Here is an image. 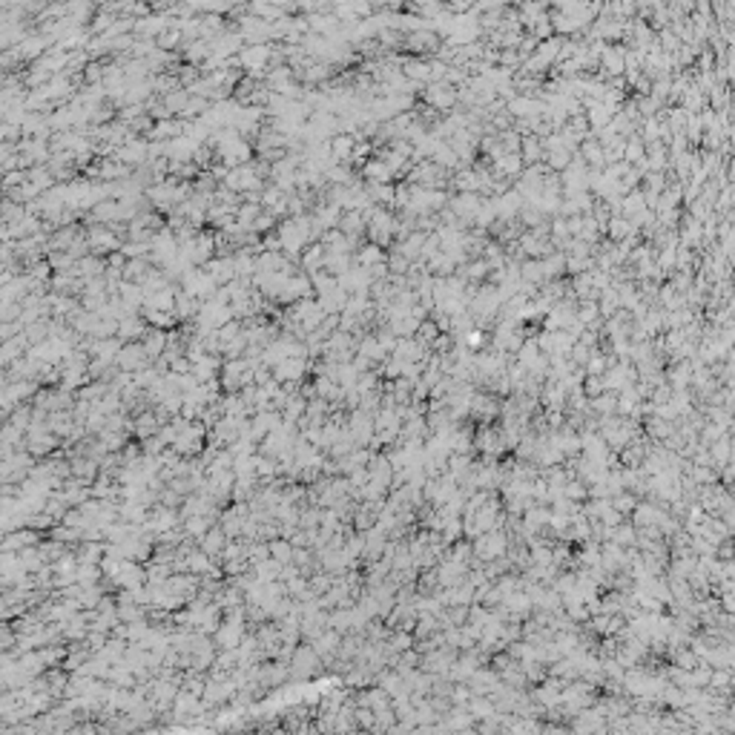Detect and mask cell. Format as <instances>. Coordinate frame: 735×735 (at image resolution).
Here are the masks:
<instances>
[{
  "mask_svg": "<svg viewBox=\"0 0 735 735\" xmlns=\"http://www.w3.org/2000/svg\"><path fill=\"white\" fill-rule=\"evenodd\" d=\"M391 357L399 359V362H405V365H419V362H425V359L431 357V350L425 348V345H419V342L411 336V339H399Z\"/></svg>",
  "mask_w": 735,
  "mask_h": 735,
  "instance_id": "30bf717a",
  "label": "cell"
},
{
  "mask_svg": "<svg viewBox=\"0 0 735 735\" xmlns=\"http://www.w3.org/2000/svg\"><path fill=\"white\" fill-rule=\"evenodd\" d=\"M520 158H523V167H534V164H543V147H540V138L534 135H523L520 141Z\"/></svg>",
  "mask_w": 735,
  "mask_h": 735,
  "instance_id": "2e32d148",
  "label": "cell"
},
{
  "mask_svg": "<svg viewBox=\"0 0 735 735\" xmlns=\"http://www.w3.org/2000/svg\"><path fill=\"white\" fill-rule=\"evenodd\" d=\"M540 735H572V729H566L560 724H549V727H543Z\"/></svg>",
  "mask_w": 735,
  "mask_h": 735,
  "instance_id": "f1b7e54d",
  "label": "cell"
},
{
  "mask_svg": "<svg viewBox=\"0 0 735 735\" xmlns=\"http://www.w3.org/2000/svg\"><path fill=\"white\" fill-rule=\"evenodd\" d=\"M540 265H543V276H546V281L563 279V276H566V253L555 250L552 256H546V258H540Z\"/></svg>",
  "mask_w": 735,
  "mask_h": 735,
  "instance_id": "e0dca14e",
  "label": "cell"
},
{
  "mask_svg": "<svg viewBox=\"0 0 735 735\" xmlns=\"http://www.w3.org/2000/svg\"><path fill=\"white\" fill-rule=\"evenodd\" d=\"M239 641H242V621H239V618H233L230 624L222 626L219 647H222V649H239Z\"/></svg>",
  "mask_w": 735,
  "mask_h": 735,
  "instance_id": "ffe728a7",
  "label": "cell"
},
{
  "mask_svg": "<svg viewBox=\"0 0 735 735\" xmlns=\"http://www.w3.org/2000/svg\"><path fill=\"white\" fill-rule=\"evenodd\" d=\"M365 233H368V242L376 245V247H385V245H394V233H396V216L388 210V207H373L365 219Z\"/></svg>",
  "mask_w": 735,
  "mask_h": 735,
  "instance_id": "7a4b0ae2",
  "label": "cell"
},
{
  "mask_svg": "<svg viewBox=\"0 0 735 735\" xmlns=\"http://www.w3.org/2000/svg\"><path fill=\"white\" fill-rule=\"evenodd\" d=\"M474 445L483 451V457H503L506 454V442H503V434L497 425H480V431H477V440H474Z\"/></svg>",
  "mask_w": 735,
  "mask_h": 735,
  "instance_id": "52a82bcc",
  "label": "cell"
},
{
  "mask_svg": "<svg viewBox=\"0 0 735 735\" xmlns=\"http://www.w3.org/2000/svg\"><path fill=\"white\" fill-rule=\"evenodd\" d=\"M491 207H494V216L497 222H514L520 207H523V199H520L517 189H506L503 196H494L491 199Z\"/></svg>",
  "mask_w": 735,
  "mask_h": 735,
  "instance_id": "9c48e42d",
  "label": "cell"
},
{
  "mask_svg": "<svg viewBox=\"0 0 735 735\" xmlns=\"http://www.w3.org/2000/svg\"><path fill=\"white\" fill-rule=\"evenodd\" d=\"M258 578H262L265 583L279 578V563H258Z\"/></svg>",
  "mask_w": 735,
  "mask_h": 735,
  "instance_id": "d4e9b609",
  "label": "cell"
},
{
  "mask_svg": "<svg viewBox=\"0 0 735 735\" xmlns=\"http://www.w3.org/2000/svg\"><path fill=\"white\" fill-rule=\"evenodd\" d=\"M442 46V38L437 32H431L428 26L425 29H414L405 35V43H402V49L414 52V58H434L437 49Z\"/></svg>",
  "mask_w": 735,
  "mask_h": 735,
  "instance_id": "3957f363",
  "label": "cell"
},
{
  "mask_svg": "<svg viewBox=\"0 0 735 735\" xmlns=\"http://www.w3.org/2000/svg\"><path fill=\"white\" fill-rule=\"evenodd\" d=\"M540 405L546 408V411H557V414H566V394L557 382H543L540 388Z\"/></svg>",
  "mask_w": 735,
  "mask_h": 735,
  "instance_id": "7c38bea8",
  "label": "cell"
},
{
  "mask_svg": "<svg viewBox=\"0 0 735 735\" xmlns=\"http://www.w3.org/2000/svg\"><path fill=\"white\" fill-rule=\"evenodd\" d=\"M603 230L609 233V242H612V245H621V242L629 239V235H635V227H632L629 219H624V216L609 219V224H606Z\"/></svg>",
  "mask_w": 735,
  "mask_h": 735,
  "instance_id": "d6986e66",
  "label": "cell"
},
{
  "mask_svg": "<svg viewBox=\"0 0 735 735\" xmlns=\"http://www.w3.org/2000/svg\"><path fill=\"white\" fill-rule=\"evenodd\" d=\"M319 667H322V658L314 652V647H299L293 652V670H288V672L296 675V678H307V675H314Z\"/></svg>",
  "mask_w": 735,
  "mask_h": 735,
  "instance_id": "8fae6325",
  "label": "cell"
},
{
  "mask_svg": "<svg viewBox=\"0 0 735 735\" xmlns=\"http://www.w3.org/2000/svg\"><path fill=\"white\" fill-rule=\"evenodd\" d=\"M362 176L368 184H391L394 181V173L388 170V164L382 158H368L362 164Z\"/></svg>",
  "mask_w": 735,
  "mask_h": 735,
  "instance_id": "4fadbf2b",
  "label": "cell"
},
{
  "mask_svg": "<svg viewBox=\"0 0 735 735\" xmlns=\"http://www.w3.org/2000/svg\"><path fill=\"white\" fill-rule=\"evenodd\" d=\"M483 201H486V196H477V193H457V196H451V201H448L445 210L451 212L457 222L471 227L474 219H477V212L483 210Z\"/></svg>",
  "mask_w": 735,
  "mask_h": 735,
  "instance_id": "277c9868",
  "label": "cell"
},
{
  "mask_svg": "<svg viewBox=\"0 0 735 735\" xmlns=\"http://www.w3.org/2000/svg\"><path fill=\"white\" fill-rule=\"evenodd\" d=\"M385 253H382V247H376V245H362L359 247V253H357V262H359V268H373V265H385Z\"/></svg>",
  "mask_w": 735,
  "mask_h": 735,
  "instance_id": "44dd1931",
  "label": "cell"
},
{
  "mask_svg": "<svg viewBox=\"0 0 735 735\" xmlns=\"http://www.w3.org/2000/svg\"><path fill=\"white\" fill-rule=\"evenodd\" d=\"M339 233L345 235V239L359 242V235H365V216H362V212H345V216L339 219Z\"/></svg>",
  "mask_w": 735,
  "mask_h": 735,
  "instance_id": "5bb4252c",
  "label": "cell"
},
{
  "mask_svg": "<svg viewBox=\"0 0 735 735\" xmlns=\"http://www.w3.org/2000/svg\"><path fill=\"white\" fill-rule=\"evenodd\" d=\"M118 580H121L124 586H135V583H141V572H138L135 566H124V575L118 578Z\"/></svg>",
  "mask_w": 735,
  "mask_h": 735,
  "instance_id": "484cf974",
  "label": "cell"
},
{
  "mask_svg": "<svg viewBox=\"0 0 735 735\" xmlns=\"http://www.w3.org/2000/svg\"><path fill=\"white\" fill-rule=\"evenodd\" d=\"M204 549H207V555H216V552L222 549V534H219V532H212L210 537H204Z\"/></svg>",
  "mask_w": 735,
  "mask_h": 735,
  "instance_id": "4316f807",
  "label": "cell"
},
{
  "mask_svg": "<svg viewBox=\"0 0 735 735\" xmlns=\"http://www.w3.org/2000/svg\"><path fill=\"white\" fill-rule=\"evenodd\" d=\"M276 373H279L281 379H291V376H299V373H302V365H296V362H288V365H281Z\"/></svg>",
  "mask_w": 735,
  "mask_h": 735,
  "instance_id": "83f0119b",
  "label": "cell"
},
{
  "mask_svg": "<svg viewBox=\"0 0 735 735\" xmlns=\"http://www.w3.org/2000/svg\"><path fill=\"white\" fill-rule=\"evenodd\" d=\"M624 55H626V46L624 43H603L598 69H601V75L606 81L609 78H624Z\"/></svg>",
  "mask_w": 735,
  "mask_h": 735,
  "instance_id": "8992f818",
  "label": "cell"
},
{
  "mask_svg": "<svg viewBox=\"0 0 735 735\" xmlns=\"http://www.w3.org/2000/svg\"><path fill=\"white\" fill-rule=\"evenodd\" d=\"M509 543H511V540H509V534H506L503 529H494V532H486V534H480V537H474V540H471L474 563L486 566V563H494V560L506 557Z\"/></svg>",
  "mask_w": 735,
  "mask_h": 735,
  "instance_id": "6da1fadb",
  "label": "cell"
},
{
  "mask_svg": "<svg viewBox=\"0 0 735 735\" xmlns=\"http://www.w3.org/2000/svg\"><path fill=\"white\" fill-rule=\"evenodd\" d=\"M422 101L428 104L431 112H448L457 107V89L448 86V84H428L422 89Z\"/></svg>",
  "mask_w": 735,
  "mask_h": 735,
  "instance_id": "5b68a950",
  "label": "cell"
},
{
  "mask_svg": "<svg viewBox=\"0 0 735 735\" xmlns=\"http://www.w3.org/2000/svg\"><path fill=\"white\" fill-rule=\"evenodd\" d=\"M497 414H500V402H497L491 394L474 391V396H471V408H468V417L480 419L483 425H494Z\"/></svg>",
  "mask_w": 735,
  "mask_h": 735,
  "instance_id": "ba28073f",
  "label": "cell"
},
{
  "mask_svg": "<svg viewBox=\"0 0 735 735\" xmlns=\"http://www.w3.org/2000/svg\"><path fill=\"white\" fill-rule=\"evenodd\" d=\"M353 144H357V138H350V135H336L334 141H330V158H334L336 164H348L350 155H353Z\"/></svg>",
  "mask_w": 735,
  "mask_h": 735,
  "instance_id": "ac0fdd59",
  "label": "cell"
},
{
  "mask_svg": "<svg viewBox=\"0 0 735 735\" xmlns=\"http://www.w3.org/2000/svg\"><path fill=\"white\" fill-rule=\"evenodd\" d=\"M284 678H288V667H262V670H258V681H262L265 686H276Z\"/></svg>",
  "mask_w": 735,
  "mask_h": 735,
  "instance_id": "603a6c76",
  "label": "cell"
},
{
  "mask_svg": "<svg viewBox=\"0 0 735 735\" xmlns=\"http://www.w3.org/2000/svg\"><path fill=\"white\" fill-rule=\"evenodd\" d=\"M609 506H612L614 511H618L621 517H629V514L635 511V506H637V497H632L629 491H621L618 497H612Z\"/></svg>",
  "mask_w": 735,
  "mask_h": 735,
  "instance_id": "7402d4cb",
  "label": "cell"
},
{
  "mask_svg": "<svg viewBox=\"0 0 735 735\" xmlns=\"http://www.w3.org/2000/svg\"><path fill=\"white\" fill-rule=\"evenodd\" d=\"M394 189L396 184H368L365 196L373 207H394Z\"/></svg>",
  "mask_w": 735,
  "mask_h": 735,
  "instance_id": "9a60e30c",
  "label": "cell"
},
{
  "mask_svg": "<svg viewBox=\"0 0 735 735\" xmlns=\"http://www.w3.org/2000/svg\"><path fill=\"white\" fill-rule=\"evenodd\" d=\"M270 552H273V563H279V566L293 560V546H291V543H273Z\"/></svg>",
  "mask_w": 735,
  "mask_h": 735,
  "instance_id": "cb8c5ba5",
  "label": "cell"
}]
</instances>
